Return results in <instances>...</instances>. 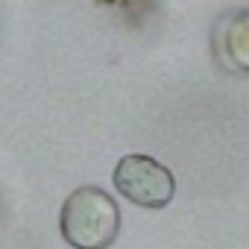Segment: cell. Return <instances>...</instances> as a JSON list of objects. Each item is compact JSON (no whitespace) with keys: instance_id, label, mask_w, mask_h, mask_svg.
<instances>
[{"instance_id":"1","label":"cell","mask_w":249,"mask_h":249,"mask_svg":"<svg viewBox=\"0 0 249 249\" xmlns=\"http://www.w3.org/2000/svg\"><path fill=\"white\" fill-rule=\"evenodd\" d=\"M59 231L73 249H108L120 231V208L103 188L82 185L68 194L59 211Z\"/></svg>"},{"instance_id":"2","label":"cell","mask_w":249,"mask_h":249,"mask_svg":"<svg viewBox=\"0 0 249 249\" xmlns=\"http://www.w3.org/2000/svg\"><path fill=\"white\" fill-rule=\"evenodd\" d=\"M111 182L123 199H129L132 205L147 208V211H161L176 196L173 173L159 159L141 156V153L123 156L111 173Z\"/></svg>"},{"instance_id":"3","label":"cell","mask_w":249,"mask_h":249,"mask_svg":"<svg viewBox=\"0 0 249 249\" xmlns=\"http://www.w3.org/2000/svg\"><path fill=\"white\" fill-rule=\"evenodd\" d=\"M214 53L223 68L249 76V9L226 12L214 27Z\"/></svg>"}]
</instances>
